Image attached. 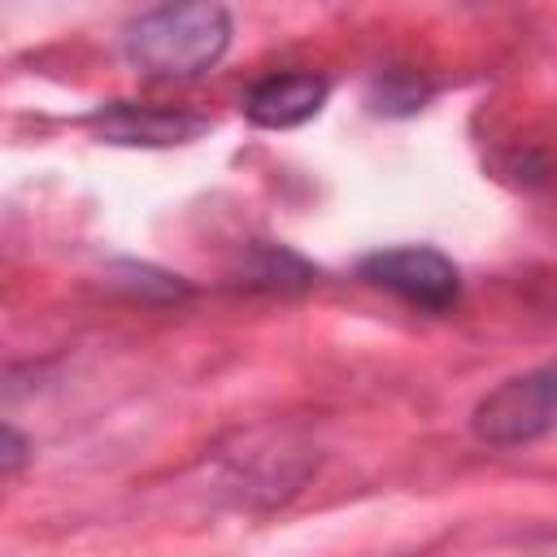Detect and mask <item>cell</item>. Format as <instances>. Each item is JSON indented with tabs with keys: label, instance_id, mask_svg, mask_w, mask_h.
I'll return each instance as SVG.
<instances>
[{
	"label": "cell",
	"instance_id": "cell-1",
	"mask_svg": "<svg viewBox=\"0 0 557 557\" xmlns=\"http://www.w3.org/2000/svg\"><path fill=\"white\" fill-rule=\"evenodd\" d=\"M231 30V9L222 4H157L122 26V57L139 78L191 83L226 57Z\"/></svg>",
	"mask_w": 557,
	"mask_h": 557
},
{
	"label": "cell",
	"instance_id": "cell-2",
	"mask_svg": "<svg viewBox=\"0 0 557 557\" xmlns=\"http://www.w3.org/2000/svg\"><path fill=\"white\" fill-rule=\"evenodd\" d=\"M470 435L487 448H527L557 435V361L500 379L470 409Z\"/></svg>",
	"mask_w": 557,
	"mask_h": 557
},
{
	"label": "cell",
	"instance_id": "cell-3",
	"mask_svg": "<svg viewBox=\"0 0 557 557\" xmlns=\"http://www.w3.org/2000/svg\"><path fill=\"white\" fill-rule=\"evenodd\" d=\"M357 278L418 313H448L461 300V270L431 244L374 248L357 261Z\"/></svg>",
	"mask_w": 557,
	"mask_h": 557
},
{
	"label": "cell",
	"instance_id": "cell-4",
	"mask_svg": "<svg viewBox=\"0 0 557 557\" xmlns=\"http://www.w3.org/2000/svg\"><path fill=\"white\" fill-rule=\"evenodd\" d=\"M83 126L113 148H178L209 135L213 117L187 104H152V100H104L83 113Z\"/></svg>",
	"mask_w": 557,
	"mask_h": 557
},
{
	"label": "cell",
	"instance_id": "cell-5",
	"mask_svg": "<svg viewBox=\"0 0 557 557\" xmlns=\"http://www.w3.org/2000/svg\"><path fill=\"white\" fill-rule=\"evenodd\" d=\"M331 96V78L313 70H274L248 83L239 96V113L261 131H296L322 113Z\"/></svg>",
	"mask_w": 557,
	"mask_h": 557
},
{
	"label": "cell",
	"instance_id": "cell-6",
	"mask_svg": "<svg viewBox=\"0 0 557 557\" xmlns=\"http://www.w3.org/2000/svg\"><path fill=\"white\" fill-rule=\"evenodd\" d=\"M235 287L261 292V296H300L318 283V265L305 261L296 248L274 244V239H252L239 252V265L231 270Z\"/></svg>",
	"mask_w": 557,
	"mask_h": 557
},
{
	"label": "cell",
	"instance_id": "cell-7",
	"mask_svg": "<svg viewBox=\"0 0 557 557\" xmlns=\"http://www.w3.org/2000/svg\"><path fill=\"white\" fill-rule=\"evenodd\" d=\"M431 96H435V83L422 78V74L409 70V65H387V70H379V74L370 78V87H366V104H370V113H379V117H413L418 109H426Z\"/></svg>",
	"mask_w": 557,
	"mask_h": 557
},
{
	"label": "cell",
	"instance_id": "cell-8",
	"mask_svg": "<svg viewBox=\"0 0 557 557\" xmlns=\"http://www.w3.org/2000/svg\"><path fill=\"white\" fill-rule=\"evenodd\" d=\"M117 283L131 287L139 300H183V296L191 292L178 274L152 270V265H144V261H122V265H117Z\"/></svg>",
	"mask_w": 557,
	"mask_h": 557
},
{
	"label": "cell",
	"instance_id": "cell-9",
	"mask_svg": "<svg viewBox=\"0 0 557 557\" xmlns=\"http://www.w3.org/2000/svg\"><path fill=\"white\" fill-rule=\"evenodd\" d=\"M22 461H26V440H22V431H17L13 422H4V453H0L4 479H13V474L22 470Z\"/></svg>",
	"mask_w": 557,
	"mask_h": 557
}]
</instances>
